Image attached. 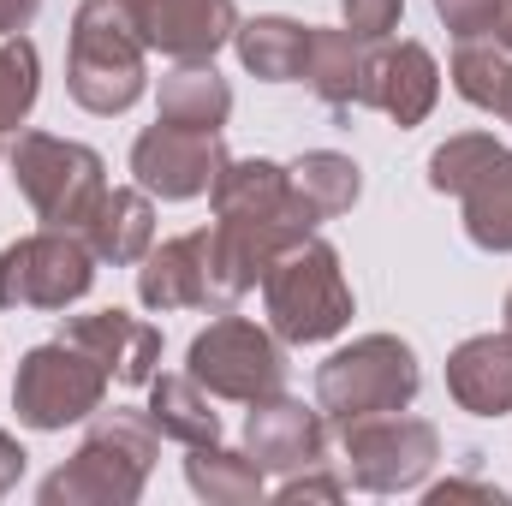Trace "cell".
<instances>
[{
  "mask_svg": "<svg viewBox=\"0 0 512 506\" xmlns=\"http://www.w3.org/2000/svg\"><path fill=\"white\" fill-rule=\"evenodd\" d=\"M24 459H30V453H24V447H18V441L0 429V495H12V489H18V477H24Z\"/></svg>",
  "mask_w": 512,
  "mask_h": 506,
  "instance_id": "33",
  "label": "cell"
},
{
  "mask_svg": "<svg viewBox=\"0 0 512 506\" xmlns=\"http://www.w3.org/2000/svg\"><path fill=\"white\" fill-rule=\"evenodd\" d=\"M42 96V60H36V42L30 36H6L0 42V155L12 149L18 126L30 120Z\"/></svg>",
  "mask_w": 512,
  "mask_h": 506,
  "instance_id": "26",
  "label": "cell"
},
{
  "mask_svg": "<svg viewBox=\"0 0 512 506\" xmlns=\"http://www.w3.org/2000/svg\"><path fill=\"white\" fill-rule=\"evenodd\" d=\"M465 239L477 251H495V256H512V149H501L465 191Z\"/></svg>",
  "mask_w": 512,
  "mask_h": 506,
  "instance_id": "22",
  "label": "cell"
},
{
  "mask_svg": "<svg viewBox=\"0 0 512 506\" xmlns=\"http://www.w3.org/2000/svg\"><path fill=\"white\" fill-rule=\"evenodd\" d=\"M137 298L155 316L209 310V227L179 233L167 245H149V256L137 262Z\"/></svg>",
  "mask_w": 512,
  "mask_h": 506,
  "instance_id": "16",
  "label": "cell"
},
{
  "mask_svg": "<svg viewBox=\"0 0 512 506\" xmlns=\"http://www.w3.org/2000/svg\"><path fill=\"white\" fill-rule=\"evenodd\" d=\"M435 18L453 30V42H465V36H489L495 18H501V0H435Z\"/></svg>",
  "mask_w": 512,
  "mask_h": 506,
  "instance_id": "30",
  "label": "cell"
},
{
  "mask_svg": "<svg viewBox=\"0 0 512 506\" xmlns=\"http://www.w3.org/2000/svg\"><path fill=\"white\" fill-rule=\"evenodd\" d=\"M423 387L417 352L399 334H364L352 346H340L322 370H316V405L322 417L340 429L352 417H376V411H405Z\"/></svg>",
  "mask_w": 512,
  "mask_h": 506,
  "instance_id": "6",
  "label": "cell"
},
{
  "mask_svg": "<svg viewBox=\"0 0 512 506\" xmlns=\"http://www.w3.org/2000/svg\"><path fill=\"white\" fill-rule=\"evenodd\" d=\"M340 12H346V30H352V36H364V42H387V36L399 30L405 0H340Z\"/></svg>",
  "mask_w": 512,
  "mask_h": 506,
  "instance_id": "29",
  "label": "cell"
},
{
  "mask_svg": "<svg viewBox=\"0 0 512 506\" xmlns=\"http://www.w3.org/2000/svg\"><path fill=\"white\" fill-rule=\"evenodd\" d=\"M209 203H215V227H209V310L215 316L233 310L245 292H256L268 262L286 245L322 227V215L292 185V167L262 161V155H245V161L227 155Z\"/></svg>",
  "mask_w": 512,
  "mask_h": 506,
  "instance_id": "1",
  "label": "cell"
},
{
  "mask_svg": "<svg viewBox=\"0 0 512 506\" xmlns=\"http://www.w3.org/2000/svg\"><path fill=\"white\" fill-rule=\"evenodd\" d=\"M149 423L161 429V441H179V447L221 441V411L209 405V393L191 376H155L149 381Z\"/></svg>",
  "mask_w": 512,
  "mask_h": 506,
  "instance_id": "23",
  "label": "cell"
},
{
  "mask_svg": "<svg viewBox=\"0 0 512 506\" xmlns=\"http://www.w3.org/2000/svg\"><path fill=\"white\" fill-rule=\"evenodd\" d=\"M84 245L96 251V262H114V268H131L143 262L149 245H155V203L143 185H108L102 203L90 209V221L78 227Z\"/></svg>",
  "mask_w": 512,
  "mask_h": 506,
  "instance_id": "18",
  "label": "cell"
},
{
  "mask_svg": "<svg viewBox=\"0 0 512 506\" xmlns=\"http://www.w3.org/2000/svg\"><path fill=\"white\" fill-rule=\"evenodd\" d=\"M12 185L24 191V203L36 209L42 227H84L90 209L102 203L108 191V167L90 143H72V137H54V131H18L12 149Z\"/></svg>",
  "mask_w": 512,
  "mask_h": 506,
  "instance_id": "5",
  "label": "cell"
},
{
  "mask_svg": "<svg viewBox=\"0 0 512 506\" xmlns=\"http://www.w3.org/2000/svg\"><path fill=\"white\" fill-rule=\"evenodd\" d=\"M149 48L131 24L126 0H78L72 12V42H66V96L84 114H126L149 84Z\"/></svg>",
  "mask_w": 512,
  "mask_h": 506,
  "instance_id": "3",
  "label": "cell"
},
{
  "mask_svg": "<svg viewBox=\"0 0 512 506\" xmlns=\"http://www.w3.org/2000/svg\"><path fill=\"white\" fill-rule=\"evenodd\" d=\"M441 102V66L423 42H376L364 108H382L393 126H423Z\"/></svg>",
  "mask_w": 512,
  "mask_h": 506,
  "instance_id": "14",
  "label": "cell"
},
{
  "mask_svg": "<svg viewBox=\"0 0 512 506\" xmlns=\"http://www.w3.org/2000/svg\"><path fill=\"white\" fill-rule=\"evenodd\" d=\"M90 286L96 251L72 227H42L0 251V310H72Z\"/></svg>",
  "mask_w": 512,
  "mask_h": 506,
  "instance_id": "10",
  "label": "cell"
},
{
  "mask_svg": "<svg viewBox=\"0 0 512 506\" xmlns=\"http://www.w3.org/2000/svg\"><path fill=\"white\" fill-rule=\"evenodd\" d=\"M429 506H447V501H483V506H507V495L495 489V483H471V477H447V483H435L429 495H423Z\"/></svg>",
  "mask_w": 512,
  "mask_h": 506,
  "instance_id": "31",
  "label": "cell"
},
{
  "mask_svg": "<svg viewBox=\"0 0 512 506\" xmlns=\"http://www.w3.org/2000/svg\"><path fill=\"white\" fill-rule=\"evenodd\" d=\"M36 12H42V0H0V42L6 36H24L36 24Z\"/></svg>",
  "mask_w": 512,
  "mask_h": 506,
  "instance_id": "32",
  "label": "cell"
},
{
  "mask_svg": "<svg viewBox=\"0 0 512 506\" xmlns=\"http://www.w3.org/2000/svg\"><path fill=\"white\" fill-rule=\"evenodd\" d=\"M227 167V143L221 131H185L155 120L149 131H137L131 143V179L161 197V203H191V197H209L215 179Z\"/></svg>",
  "mask_w": 512,
  "mask_h": 506,
  "instance_id": "11",
  "label": "cell"
},
{
  "mask_svg": "<svg viewBox=\"0 0 512 506\" xmlns=\"http://www.w3.org/2000/svg\"><path fill=\"white\" fill-rule=\"evenodd\" d=\"M161 459V429L149 423V411L126 405H102L78 441V453L42 477L36 501L42 506H131L143 501V483Z\"/></svg>",
  "mask_w": 512,
  "mask_h": 506,
  "instance_id": "2",
  "label": "cell"
},
{
  "mask_svg": "<svg viewBox=\"0 0 512 506\" xmlns=\"http://www.w3.org/2000/svg\"><path fill=\"white\" fill-rule=\"evenodd\" d=\"M185 483H191L197 501H209V506H256L262 501V465H256L251 453L221 447V441L191 447V459H185Z\"/></svg>",
  "mask_w": 512,
  "mask_h": 506,
  "instance_id": "24",
  "label": "cell"
},
{
  "mask_svg": "<svg viewBox=\"0 0 512 506\" xmlns=\"http://www.w3.org/2000/svg\"><path fill=\"white\" fill-rule=\"evenodd\" d=\"M340 495H346V477H334V471H328V459H322V465H304V471H292V477L274 489V501H280V506L340 501Z\"/></svg>",
  "mask_w": 512,
  "mask_h": 506,
  "instance_id": "28",
  "label": "cell"
},
{
  "mask_svg": "<svg viewBox=\"0 0 512 506\" xmlns=\"http://www.w3.org/2000/svg\"><path fill=\"white\" fill-rule=\"evenodd\" d=\"M185 376L197 381L209 399L256 405L286 387V340L274 328H256L251 316L221 310L185 352Z\"/></svg>",
  "mask_w": 512,
  "mask_h": 506,
  "instance_id": "7",
  "label": "cell"
},
{
  "mask_svg": "<svg viewBox=\"0 0 512 506\" xmlns=\"http://www.w3.org/2000/svg\"><path fill=\"white\" fill-rule=\"evenodd\" d=\"M507 334H512V292H507Z\"/></svg>",
  "mask_w": 512,
  "mask_h": 506,
  "instance_id": "35",
  "label": "cell"
},
{
  "mask_svg": "<svg viewBox=\"0 0 512 506\" xmlns=\"http://www.w3.org/2000/svg\"><path fill=\"white\" fill-rule=\"evenodd\" d=\"M292 185L304 191V203H310L322 221L346 215V209L364 197V173H358V161L340 155V149H304V155L292 161Z\"/></svg>",
  "mask_w": 512,
  "mask_h": 506,
  "instance_id": "25",
  "label": "cell"
},
{
  "mask_svg": "<svg viewBox=\"0 0 512 506\" xmlns=\"http://www.w3.org/2000/svg\"><path fill=\"white\" fill-rule=\"evenodd\" d=\"M447 393L471 417H512V334H471L453 346Z\"/></svg>",
  "mask_w": 512,
  "mask_h": 506,
  "instance_id": "17",
  "label": "cell"
},
{
  "mask_svg": "<svg viewBox=\"0 0 512 506\" xmlns=\"http://www.w3.org/2000/svg\"><path fill=\"white\" fill-rule=\"evenodd\" d=\"M495 120H507V126H512V72H507V90H501V102H495Z\"/></svg>",
  "mask_w": 512,
  "mask_h": 506,
  "instance_id": "34",
  "label": "cell"
},
{
  "mask_svg": "<svg viewBox=\"0 0 512 506\" xmlns=\"http://www.w3.org/2000/svg\"><path fill=\"white\" fill-rule=\"evenodd\" d=\"M245 453L262 465V477H292L304 465H322L328 459V417L322 405H304L292 399L286 387L256 399L251 417H245Z\"/></svg>",
  "mask_w": 512,
  "mask_h": 506,
  "instance_id": "12",
  "label": "cell"
},
{
  "mask_svg": "<svg viewBox=\"0 0 512 506\" xmlns=\"http://www.w3.org/2000/svg\"><path fill=\"white\" fill-rule=\"evenodd\" d=\"M262 310H268V328L286 346L334 340L352 322V280L340 268V251L316 233L286 245L262 274Z\"/></svg>",
  "mask_w": 512,
  "mask_h": 506,
  "instance_id": "4",
  "label": "cell"
},
{
  "mask_svg": "<svg viewBox=\"0 0 512 506\" xmlns=\"http://www.w3.org/2000/svg\"><path fill=\"white\" fill-rule=\"evenodd\" d=\"M126 6L143 48L167 60H215L239 30L233 0H126Z\"/></svg>",
  "mask_w": 512,
  "mask_h": 506,
  "instance_id": "13",
  "label": "cell"
},
{
  "mask_svg": "<svg viewBox=\"0 0 512 506\" xmlns=\"http://www.w3.org/2000/svg\"><path fill=\"white\" fill-rule=\"evenodd\" d=\"M233 48H239V66L251 78H262V84H292V78H304L310 24H298L286 12H262V18H245L233 30Z\"/></svg>",
  "mask_w": 512,
  "mask_h": 506,
  "instance_id": "21",
  "label": "cell"
},
{
  "mask_svg": "<svg viewBox=\"0 0 512 506\" xmlns=\"http://www.w3.org/2000/svg\"><path fill=\"white\" fill-rule=\"evenodd\" d=\"M60 340H72L78 352H90L102 370L126 387H149L155 364H161V328L131 316V310H90V316H72L60 328Z\"/></svg>",
  "mask_w": 512,
  "mask_h": 506,
  "instance_id": "15",
  "label": "cell"
},
{
  "mask_svg": "<svg viewBox=\"0 0 512 506\" xmlns=\"http://www.w3.org/2000/svg\"><path fill=\"white\" fill-rule=\"evenodd\" d=\"M340 465L346 483L364 495H405L423 489L435 459H441V429L429 417H405V411H376V417H352L340 423Z\"/></svg>",
  "mask_w": 512,
  "mask_h": 506,
  "instance_id": "8",
  "label": "cell"
},
{
  "mask_svg": "<svg viewBox=\"0 0 512 506\" xmlns=\"http://www.w3.org/2000/svg\"><path fill=\"white\" fill-rule=\"evenodd\" d=\"M370 48H376V42L352 36V30H322V24H310L304 78H310L316 102H328L334 114L364 108V90H370Z\"/></svg>",
  "mask_w": 512,
  "mask_h": 506,
  "instance_id": "19",
  "label": "cell"
},
{
  "mask_svg": "<svg viewBox=\"0 0 512 506\" xmlns=\"http://www.w3.org/2000/svg\"><path fill=\"white\" fill-rule=\"evenodd\" d=\"M161 120L185 131H221L233 120V84L215 72V60H173V72L161 78L155 96Z\"/></svg>",
  "mask_w": 512,
  "mask_h": 506,
  "instance_id": "20",
  "label": "cell"
},
{
  "mask_svg": "<svg viewBox=\"0 0 512 506\" xmlns=\"http://www.w3.org/2000/svg\"><path fill=\"white\" fill-rule=\"evenodd\" d=\"M108 370L78 352L72 340H48V346H30L18 358V381H12V411L24 429H66V423H84L108 405Z\"/></svg>",
  "mask_w": 512,
  "mask_h": 506,
  "instance_id": "9",
  "label": "cell"
},
{
  "mask_svg": "<svg viewBox=\"0 0 512 506\" xmlns=\"http://www.w3.org/2000/svg\"><path fill=\"white\" fill-rule=\"evenodd\" d=\"M501 149H507V143H495L489 131H459V137H447V143L429 155V185H435L441 197H459Z\"/></svg>",
  "mask_w": 512,
  "mask_h": 506,
  "instance_id": "27",
  "label": "cell"
}]
</instances>
